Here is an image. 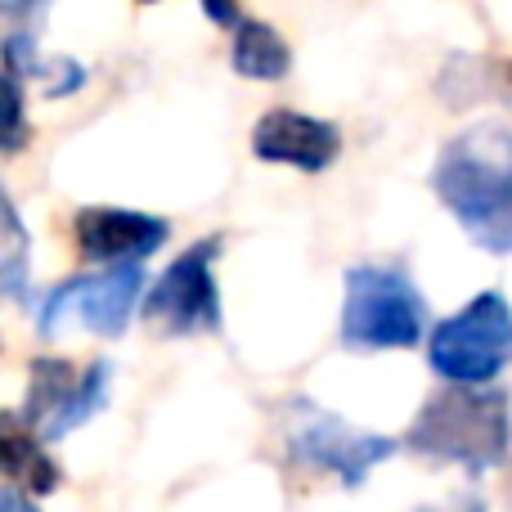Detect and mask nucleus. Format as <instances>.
I'll return each instance as SVG.
<instances>
[{
    "label": "nucleus",
    "instance_id": "nucleus-1",
    "mask_svg": "<svg viewBox=\"0 0 512 512\" xmlns=\"http://www.w3.org/2000/svg\"><path fill=\"white\" fill-rule=\"evenodd\" d=\"M432 194L459 221L477 248L512 252V131L477 122L441 144L432 167Z\"/></svg>",
    "mask_w": 512,
    "mask_h": 512
},
{
    "label": "nucleus",
    "instance_id": "nucleus-2",
    "mask_svg": "<svg viewBox=\"0 0 512 512\" xmlns=\"http://www.w3.org/2000/svg\"><path fill=\"white\" fill-rule=\"evenodd\" d=\"M405 450L427 463H450L468 477L495 472L512 454V400L495 382H445L423 400L405 432Z\"/></svg>",
    "mask_w": 512,
    "mask_h": 512
},
{
    "label": "nucleus",
    "instance_id": "nucleus-3",
    "mask_svg": "<svg viewBox=\"0 0 512 512\" xmlns=\"http://www.w3.org/2000/svg\"><path fill=\"white\" fill-rule=\"evenodd\" d=\"M342 337L346 351H409L427 333V297L396 265H351L342 279Z\"/></svg>",
    "mask_w": 512,
    "mask_h": 512
},
{
    "label": "nucleus",
    "instance_id": "nucleus-4",
    "mask_svg": "<svg viewBox=\"0 0 512 512\" xmlns=\"http://www.w3.org/2000/svg\"><path fill=\"white\" fill-rule=\"evenodd\" d=\"M427 364L445 382H495L512 364V306L504 292L486 288L445 315L427 337Z\"/></svg>",
    "mask_w": 512,
    "mask_h": 512
},
{
    "label": "nucleus",
    "instance_id": "nucleus-5",
    "mask_svg": "<svg viewBox=\"0 0 512 512\" xmlns=\"http://www.w3.org/2000/svg\"><path fill=\"white\" fill-rule=\"evenodd\" d=\"M221 234L194 243L158 274L149 292L140 297V315L153 333L162 337H194V333H221V288H216V256H221Z\"/></svg>",
    "mask_w": 512,
    "mask_h": 512
},
{
    "label": "nucleus",
    "instance_id": "nucleus-6",
    "mask_svg": "<svg viewBox=\"0 0 512 512\" xmlns=\"http://www.w3.org/2000/svg\"><path fill=\"white\" fill-rule=\"evenodd\" d=\"M400 445L382 432H360L333 409H319L310 400L292 405L288 414V459L306 472L337 477L346 490H360L378 463H387Z\"/></svg>",
    "mask_w": 512,
    "mask_h": 512
},
{
    "label": "nucleus",
    "instance_id": "nucleus-7",
    "mask_svg": "<svg viewBox=\"0 0 512 512\" xmlns=\"http://www.w3.org/2000/svg\"><path fill=\"white\" fill-rule=\"evenodd\" d=\"M108 378H113L108 360H95L86 373H77L59 355H41L27 369L23 423L41 441H63V436L77 432L81 423H90L108 405Z\"/></svg>",
    "mask_w": 512,
    "mask_h": 512
},
{
    "label": "nucleus",
    "instance_id": "nucleus-8",
    "mask_svg": "<svg viewBox=\"0 0 512 512\" xmlns=\"http://www.w3.org/2000/svg\"><path fill=\"white\" fill-rule=\"evenodd\" d=\"M144 297V270L140 261L131 265H108L99 274H77V279L59 283L50 297L41 301V333H59L68 319L86 324L99 337H122L131 324L135 306Z\"/></svg>",
    "mask_w": 512,
    "mask_h": 512
},
{
    "label": "nucleus",
    "instance_id": "nucleus-9",
    "mask_svg": "<svg viewBox=\"0 0 512 512\" xmlns=\"http://www.w3.org/2000/svg\"><path fill=\"white\" fill-rule=\"evenodd\" d=\"M252 153L274 167H297L306 176H319L342 153V131L328 117H310L297 108H270L252 126Z\"/></svg>",
    "mask_w": 512,
    "mask_h": 512
},
{
    "label": "nucleus",
    "instance_id": "nucleus-10",
    "mask_svg": "<svg viewBox=\"0 0 512 512\" xmlns=\"http://www.w3.org/2000/svg\"><path fill=\"white\" fill-rule=\"evenodd\" d=\"M171 225L149 212H126V207H81L72 216V239L90 265H131L149 261L167 243Z\"/></svg>",
    "mask_w": 512,
    "mask_h": 512
},
{
    "label": "nucleus",
    "instance_id": "nucleus-11",
    "mask_svg": "<svg viewBox=\"0 0 512 512\" xmlns=\"http://www.w3.org/2000/svg\"><path fill=\"white\" fill-rule=\"evenodd\" d=\"M0 481H14L27 495H54L63 481L59 463L45 454V441L14 409L0 414Z\"/></svg>",
    "mask_w": 512,
    "mask_h": 512
},
{
    "label": "nucleus",
    "instance_id": "nucleus-12",
    "mask_svg": "<svg viewBox=\"0 0 512 512\" xmlns=\"http://www.w3.org/2000/svg\"><path fill=\"white\" fill-rule=\"evenodd\" d=\"M234 45H230V63L239 77L248 81H283L292 72V50L270 23L261 18H239L230 27Z\"/></svg>",
    "mask_w": 512,
    "mask_h": 512
},
{
    "label": "nucleus",
    "instance_id": "nucleus-13",
    "mask_svg": "<svg viewBox=\"0 0 512 512\" xmlns=\"http://www.w3.org/2000/svg\"><path fill=\"white\" fill-rule=\"evenodd\" d=\"M27 261H32V234H27L18 207L9 203L5 185H0V288L23 292Z\"/></svg>",
    "mask_w": 512,
    "mask_h": 512
},
{
    "label": "nucleus",
    "instance_id": "nucleus-14",
    "mask_svg": "<svg viewBox=\"0 0 512 512\" xmlns=\"http://www.w3.org/2000/svg\"><path fill=\"white\" fill-rule=\"evenodd\" d=\"M32 140L27 126V104H23V81L9 68H0V153H18Z\"/></svg>",
    "mask_w": 512,
    "mask_h": 512
},
{
    "label": "nucleus",
    "instance_id": "nucleus-15",
    "mask_svg": "<svg viewBox=\"0 0 512 512\" xmlns=\"http://www.w3.org/2000/svg\"><path fill=\"white\" fill-rule=\"evenodd\" d=\"M198 5H203V14L212 18L216 27H234L243 18L239 14V0H198Z\"/></svg>",
    "mask_w": 512,
    "mask_h": 512
},
{
    "label": "nucleus",
    "instance_id": "nucleus-16",
    "mask_svg": "<svg viewBox=\"0 0 512 512\" xmlns=\"http://www.w3.org/2000/svg\"><path fill=\"white\" fill-rule=\"evenodd\" d=\"M0 512H41V504L27 490H0Z\"/></svg>",
    "mask_w": 512,
    "mask_h": 512
},
{
    "label": "nucleus",
    "instance_id": "nucleus-17",
    "mask_svg": "<svg viewBox=\"0 0 512 512\" xmlns=\"http://www.w3.org/2000/svg\"><path fill=\"white\" fill-rule=\"evenodd\" d=\"M418 512H486V504H481V495H463L450 508H418Z\"/></svg>",
    "mask_w": 512,
    "mask_h": 512
},
{
    "label": "nucleus",
    "instance_id": "nucleus-18",
    "mask_svg": "<svg viewBox=\"0 0 512 512\" xmlns=\"http://www.w3.org/2000/svg\"><path fill=\"white\" fill-rule=\"evenodd\" d=\"M140 5H158V0H140Z\"/></svg>",
    "mask_w": 512,
    "mask_h": 512
},
{
    "label": "nucleus",
    "instance_id": "nucleus-19",
    "mask_svg": "<svg viewBox=\"0 0 512 512\" xmlns=\"http://www.w3.org/2000/svg\"><path fill=\"white\" fill-rule=\"evenodd\" d=\"M508 508H512V486H508Z\"/></svg>",
    "mask_w": 512,
    "mask_h": 512
}]
</instances>
